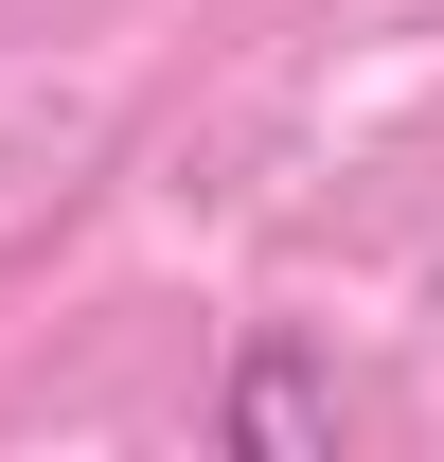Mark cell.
Returning <instances> with one entry per match:
<instances>
[{
    "label": "cell",
    "mask_w": 444,
    "mask_h": 462,
    "mask_svg": "<svg viewBox=\"0 0 444 462\" xmlns=\"http://www.w3.org/2000/svg\"><path fill=\"white\" fill-rule=\"evenodd\" d=\"M214 445H249V462H320V445H338V374H320L302 338H267V356L214 392Z\"/></svg>",
    "instance_id": "obj_1"
}]
</instances>
